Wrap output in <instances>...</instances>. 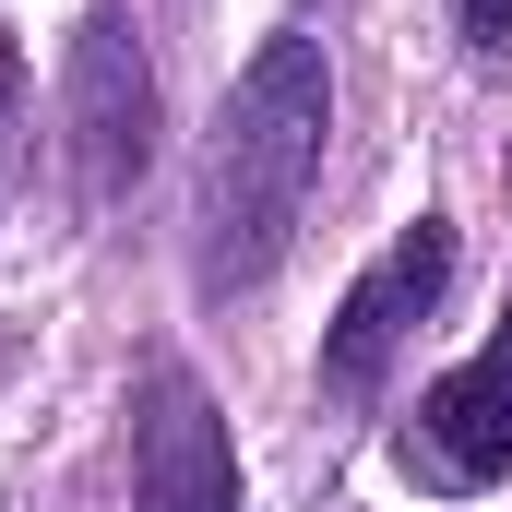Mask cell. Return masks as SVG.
<instances>
[{"label": "cell", "mask_w": 512, "mask_h": 512, "mask_svg": "<svg viewBox=\"0 0 512 512\" xmlns=\"http://www.w3.org/2000/svg\"><path fill=\"white\" fill-rule=\"evenodd\" d=\"M322 131H334V72L310 36H262L251 72L227 84V120L203 155V286H262L322 179Z\"/></svg>", "instance_id": "1"}, {"label": "cell", "mask_w": 512, "mask_h": 512, "mask_svg": "<svg viewBox=\"0 0 512 512\" xmlns=\"http://www.w3.org/2000/svg\"><path fill=\"white\" fill-rule=\"evenodd\" d=\"M131 489L143 512H239V453H227V417L191 358H155L143 405H131Z\"/></svg>", "instance_id": "3"}, {"label": "cell", "mask_w": 512, "mask_h": 512, "mask_svg": "<svg viewBox=\"0 0 512 512\" xmlns=\"http://www.w3.org/2000/svg\"><path fill=\"white\" fill-rule=\"evenodd\" d=\"M12 84H24V60H12V48H0V131H12Z\"/></svg>", "instance_id": "7"}, {"label": "cell", "mask_w": 512, "mask_h": 512, "mask_svg": "<svg viewBox=\"0 0 512 512\" xmlns=\"http://www.w3.org/2000/svg\"><path fill=\"white\" fill-rule=\"evenodd\" d=\"M72 155H84V191L96 203H120L131 179H143V155H155V72H143L120 12H96L72 36Z\"/></svg>", "instance_id": "5"}, {"label": "cell", "mask_w": 512, "mask_h": 512, "mask_svg": "<svg viewBox=\"0 0 512 512\" xmlns=\"http://www.w3.org/2000/svg\"><path fill=\"white\" fill-rule=\"evenodd\" d=\"M405 477L417 489H501L512 477V322L453 370V382L417 393V429H405Z\"/></svg>", "instance_id": "4"}, {"label": "cell", "mask_w": 512, "mask_h": 512, "mask_svg": "<svg viewBox=\"0 0 512 512\" xmlns=\"http://www.w3.org/2000/svg\"><path fill=\"white\" fill-rule=\"evenodd\" d=\"M465 36L477 48H512V0H465Z\"/></svg>", "instance_id": "6"}, {"label": "cell", "mask_w": 512, "mask_h": 512, "mask_svg": "<svg viewBox=\"0 0 512 512\" xmlns=\"http://www.w3.org/2000/svg\"><path fill=\"white\" fill-rule=\"evenodd\" d=\"M441 286H453V227L417 215V227L346 286V310H334V334H322V393H382V370L417 346V322L441 310Z\"/></svg>", "instance_id": "2"}]
</instances>
